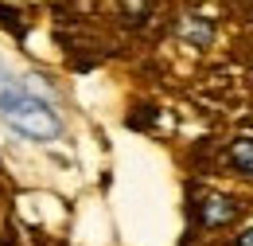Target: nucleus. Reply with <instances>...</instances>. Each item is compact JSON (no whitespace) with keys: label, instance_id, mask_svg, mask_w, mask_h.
<instances>
[{"label":"nucleus","instance_id":"7ed1b4c3","mask_svg":"<svg viewBox=\"0 0 253 246\" xmlns=\"http://www.w3.org/2000/svg\"><path fill=\"white\" fill-rule=\"evenodd\" d=\"M230 164H234V172H242V176H253V141H234L230 145Z\"/></svg>","mask_w":253,"mask_h":246},{"label":"nucleus","instance_id":"f257e3e1","mask_svg":"<svg viewBox=\"0 0 253 246\" xmlns=\"http://www.w3.org/2000/svg\"><path fill=\"white\" fill-rule=\"evenodd\" d=\"M0 114H4V122L12 125L20 137H32V141H55L63 133L59 114L43 98L28 94L24 86H12V82L0 90Z\"/></svg>","mask_w":253,"mask_h":246},{"label":"nucleus","instance_id":"f03ea898","mask_svg":"<svg viewBox=\"0 0 253 246\" xmlns=\"http://www.w3.org/2000/svg\"><path fill=\"white\" fill-rule=\"evenodd\" d=\"M234 215H238V203L234 199H226V195H207L203 199V223L207 227H222V223H230Z\"/></svg>","mask_w":253,"mask_h":246},{"label":"nucleus","instance_id":"39448f33","mask_svg":"<svg viewBox=\"0 0 253 246\" xmlns=\"http://www.w3.org/2000/svg\"><path fill=\"white\" fill-rule=\"evenodd\" d=\"M121 8H125L128 20H144L152 12V0H121Z\"/></svg>","mask_w":253,"mask_h":246},{"label":"nucleus","instance_id":"423d86ee","mask_svg":"<svg viewBox=\"0 0 253 246\" xmlns=\"http://www.w3.org/2000/svg\"><path fill=\"white\" fill-rule=\"evenodd\" d=\"M234 246H253V227H250V231H242V235H238V243H234Z\"/></svg>","mask_w":253,"mask_h":246},{"label":"nucleus","instance_id":"20e7f679","mask_svg":"<svg viewBox=\"0 0 253 246\" xmlns=\"http://www.w3.org/2000/svg\"><path fill=\"white\" fill-rule=\"evenodd\" d=\"M183 35H187L191 43L207 47V43H211V24H207V20H183Z\"/></svg>","mask_w":253,"mask_h":246}]
</instances>
